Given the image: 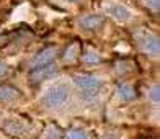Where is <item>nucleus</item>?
I'll return each mask as SVG.
<instances>
[{"mask_svg":"<svg viewBox=\"0 0 160 139\" xmlns=\"http://www.w3.org/2000/svg\"><path fill=\"white\" fill-rule=\"evenodd\" d=\"M70 98V85L61 82V84H54L49 89H46V92L41 97V103L46 108L51 110H57L62 108Z\"/></svg>","mask_w":160,"mask_h":139,"instance_id":"obj_1","label":"nucleus"},{"mask_svg":"<svg viewBox=\"0 0 160 139\" xmlns=\"http://www.w3.org/2000/svg\"><path fill=\"white\" fill-rule=\"evenodd\" d=\"M74 84L80 90L83 100H93L98 97L100 90L103 89V80L92 74H78L74 77Z\"/></svg>","mask_w":160,"mask_h":139,"instance_id":"obj_2","label":"nucleus"},{"mask_svg":"<svg viewBox=\"0 0 160 139\" xmlns=\"http://www.w3.org/2000/svg\"><path fill=\"white\" fill-rule=\"evenodd\" d=\"M134 39H136V44L139 48V51H142L144 54L147 56H154L157 57L160 53V39H158V34L150 31V30H137L134 34Z\"/></svg>","mask_w":160,"mask_h":139,"instance_id":"obj_3","label":"nucleus"},{"mask_svg":"<svg viewBox=\"0 0 160 139\" xmlns=\"http://www.w3.org/2000/svg\"><path fill=\"white\" fill-rule=\"evenodd\" d=\"M103 10L108 17L114 18L116 21H129L132 18V13L124 3L116 2V0H108L103 3Z\"/></svg>","mask_w":160,"mask_h":139,"instance_id":"obj_4","label":"nucleus"},{"mask_svg":"<svg viewBox=\"0 0 160 139\" xmlns=\"http://www.w3.org/2000/svg\"><path fill=\"white\" fill-rule=\"evenodd\" d=\"M57 65L52 62V64H46V65H39V67H31V72H30V82L34 84V85H39L46 80L52 79L56 74H57Z\"/></svg>","mask_w":160,"mask_h":139,"instance_id":"obj_5","label":"nucleus"},{"mask_svg":"<svg viewBox=\"0 0 160 139\" xmlns=\"http://www.w3.org/2000/svg\"><path fill=\"white\" fill-rule=\"evenodd\" d=\"M0 126H2V129L5 131V133H8L10 136H17V137L25 136L28 133L26 123H23L18 118H5V120H2Z\"/></svg>","mask_w":160,"mask_h":139,"instance_id":"obj_6","label":"nucleus"},{"mask_svg":"<svg viewBox=\"0 0 160 139\" xmlns=\"http://www.w3.org/2000/svg\"><path fill=\"white\" fill-rule=\"evenodd\" d=\"M57 54H59V49L56 46H49L41 49L38 54L34 56V59L31 61V67H39V65H46V64H52L56 61Z\"/></svg>","mask_w":160,"mask_h":139,"instance_id":"obj_7","label":"nucleus"},{"mask_svg":"<svg viewBox=\"0 0 160 139\" xmlns=\"http://www.w3.org/2000/svg\"><path fill=\"white\" fill-rule=\"evenodd\" d=\"M105 23V18L98 13H87L78 18V25L87 31H98Z\"/></svg>","mask_w":160,"mask_h":139,"instance_id":"obj_8","label":"nucleus"},{"mask_svg":"<svg viewBox=\"0 0 160 139\" xmlns=\"http://www.w3.org/2000/svg\"><path fill=\"white\" fill-rule=\"evenodd\" d=\"M21 98V92L13 85L0 84V103H15Z\"/></svg>","mask_w":160,"mask_h":139,"instance_id":"obj_9","label":"nucleus"},{"mask_svg":"<svg viewBox=\"0 0 160 139\" xmlns=\"http://www.w3.org/2000/svg\"><path fill=\"white\" fill-rule=\"evenodd\" d=\"M116 97L122 103H129V101L136 100V90L129 84H119L118 89H116Z\"/></svg>","mask_w":160,"mask_h":139,"instance_id":"obj_10","label":"nucleus"},{"mask_svg":"<svg viewBox=\"0 0 160 139\" xmlns=\"http://www.w3.org/2000/svg\"><path fill=\"white\" fill-rule=\"evenodd\" d=\"M78 44L77 43H72V44H69L67 48L64 49V53H62V59L65 62H74L77 57H78Z\"/></svg>","mask_w":160,"mask_h":139,"instance_id":"obj_11","label":"nucleus"},{"mask_svg":"<svg viewBox=\"0 0 160 139\" xmlns=\"http://www.w3.org/2000/svg\"><path fill=\"white\" fill-rule=\"evenodd\" d=\"M82 61L85 64H88V65H97V64H100L101 61H103V57H101L97 51L87 49L85 53H83V56H82Z\"/></svg>","mask_w":160,"mask_h":139,"instance_id":"obj_12","label":"nucleus"},{"mask_svg":"<svg viewBox=\"0 0 160 139\" xmlns=\"http://www.w3.org/2000/svg\"><path fill=\"white\" fill-rule=\"evenodd\" d=\"M62 136V131L56 126H49L44 133V139H61Z\"/></svg>","mask_w":160,"mask_h":139,"instance_id":"obj_13","label":"nucleus"},{"mask_svg":"<svg viewBox=\"0 0 160 139\" xmlns=\"http://www.w3.org/2000/svg\"><path fill=\"white\" fill-rule=\"evenodd\" d=\"M65 139H90L87 136L85 131L82 129H70L67 134H65Z\"/></svg>","mask_w":160,"mask_h":139,"instance_id":"obj_14","label":"nucleus"},{"mask_svg":"<svg viewBox=\"0 0 160 139\" xmlns=\"http://www.w3.org/2000/svg\"><path fill=\"white\" fill-rule=\"evenodd\" d=\"M142 3H144V7L147 10H150V12H158L160 10V0H142Z\"/></svg>","mask_w":160,"mask_h":139,"instance_id":"obj_15","label":"nucleus"},{"mask_svg":"<svg viewBox=\"0 0 160 139\" xmlns=\"http://www.w3.org/2000/svg\"><path fill=\"white\" fill-rule=\"evenodd\" d=\"M149 100H152L154 103H158V100H160V87L158 85H152L149 89Z\"/></svg>","mask_w":160,"mask_h":139,"instance_id":"obj_16","label":"nucleus"},{"mask_svg":"<svg viewBox=\"0 0 160 139\" xmlns=\"http://www.w3.org/2000/svg\"><path fill=\"white\" fill-rule=\"evenodd\" d=\"M8 72H10V67H8V64L3 62V61H0V79L5 77V75H8Z\"/></svg>","mask_w":160,"mask_h":139,"instance_id":"obj_17","label":"nucleus"},{"mask_svg":"<svg viewBox=\"0 0 160 139\" xmlns=\"http://www.w3.org/2000/svg\"><path fill=\"white\" fill-rule=\"evenodd\" d=\"M67 2H72V3H75V2H80V0H67Z\"/></svg>","mask_w":160,"mask_h":139,"instance_id":"obj_18","label":"nucleus"}]
</instances>
